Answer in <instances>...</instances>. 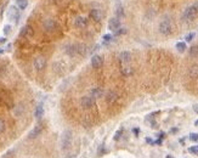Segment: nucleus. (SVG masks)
Listing matches in <instances>:
<instances>
[{"mask_svg": "<svg viewBox=\"0 0 198 158\" xmlns=\"http://www.w3.org/2000/svg\"><path fill=\"white\" fill-rule=\"evenodd\" d=\"M132 131H134V134H135V135L137 136V135H139V133H140V129H139V128H135V129H134Z\"/></svg>", "mask_w": 198, "mask_h": 158, "instance_id": "72a5a7b5", "label": "nucleus"}, {"mask_svg": "<svg viewBox=\"0 0 198 158\" xmlns=\"http://www.w3.org/2000/svg\"><path fill=\"white\" fill-rule=\"evenodd\" d=\"M190 55L191 56H198V45H193L190 49Z\"/></svg>", "mask_w": 198, "mask_h": 158, "instance_id": "b1692460", "label": "nucleus"}, {"mask_svg": "<svg viewBox=\"0 0 198 158\" xmlns=\"http://www.w3.org/2000/svg\"><path fill=\"white\" fill-rule=\"evenodd\" d=\"M146 142H147V144H152V145L154 144V141H152L150 137H147V139H146Z\"/></svg>", "mask_w": 198, "mask_h": 158, "instance_id": "f704fd0d", "label": "nucleus"}, {"mask_svg": "<svg viewBox=\"0 0 198 158\" xmlns=\"http://www.w3.org/2000/svg\"><path fill=\"white\" fill-rule=\"evenodd\" d=\"M102 39H103V44H107V43H109L112 40V35L111 34H105Z\"/></svg>", "mask_w": 198, "mask_h": 158, "instance_id": "cd10ccee", "label": "nucleus"}, {"mask_svg": "<svg viewBox=\"0 0 198 158\" xmlns=\"http://www.w3.org/2000/svg\"><path fill=\"white\" fill-rule=\"evenodd\" d=\"M102 64H103V59H102L100 55H94L93 59H91V66H93L94 68L99 69V68L102 67Z\"/></svg>", "mask_w": 198, "mask_h": 158, "instance_id": "ddd939ff", "label": "nucleus"}, {"mask_svg": "<svg viewBox=\"0 0 198 158\" xmlns=\"http://www.w3.org/2000/svg\"><path fill=\"white\" fill-rule=\"evenodd\" d=\"M117 98H118V95L116 91H109L107 96H106V101H107V103H109V105H112V103H114L116 101H117Z\"/></svg>", "mask_w": 198, "mask_h": 158, "instance_id": "2eb2a0df", "label": "nucleus"}, {"mask_svg": "<svg viewBox=\"0 0 198 158\" xmlns=\"http://www.w3.org/2000/svg\"><path fill=\"white\" fill-rule=\"evenodd\" d=\"M70 141H72V133L69 130H66L62 135V139H61V145H62V148L67 150L69 148L70 146Z\"/></svg>", "mask_w": 198, "mask_h": 158, "instance_id": "39448f33", "label": "nucleus"}, {"mask_svg": "<svg viewBox=\"0 0 198 158\" xmlns=\"http://www.w3.org/2000/svg\"><path fill=\"white\" fill-rule=\"evenodd\" d=\"M197 15H198V2H195L193 5L188 6V7L184 11L182 18H184L185 21H192V20H195V18L197 17Z\"/></svg>", "mask_w": 198, "mask_h": 158, "instance_id": "f257e3e1", "label": "nucleus"}, {"mask_svg": "<svg viewBox=\"0 0 198 158\" xmlns=\"http://www.w3.org/2000/svg\"><path fill=\"white\" fill-rule=\"evenodd\" d=\"M4 43H6V39L5 38H0V44H4Z\"/></svg>", "mask_w": 198, "mask_h": 158, "instance_id": "e433bc0d", "label": "nucleus"}, {"mask_svg": "<svg viewBox=\"0 0 198 158\" xmlns=\"http://www.w3.org/2000/svg\"><path fill=\"white\" fill-rule=\"evenodd\" d=\"M102 95H103V90L101 89V88H93L91 90H90V96H93L94 98H100V97H102Z\"/></svg>", "mask_w": 198, "mask_h": 158, "instance_id": "dca6fc26", "label": "nucleus"}, {"mask_svg": "<svg viewBox=\"0 0 198 158\" xmlns=\"http://www.w3.org/2000/svg\"><path fill=\"white\" fill-rule=\"evenodd\" d=\"M116 13H117V18L123 17V16H124V10H123V7H122V6H118V9H117Z\"/></svg>", "mask_w": 198, "mask_h": 158, "instance_id": "393cba45", "label": "nucleus"}, {"mask_svg": "<svg viewBox=\"0 0 198 158\" xmlns=\"http://www.w3.org/2000/svg\"><path fill=\"white\" fill-rule=\"evenodd\" d=\"M74 26L77 28H85L88 26V20L86 17L84 16H78L75 20H74Z\"/></svg>", "mask_w": 198, "mask_h": 158, "instance_id": "9b49d317", "label": "nucleus"}, {"mask_svg": "<svg viewBox=\"0 0 198 158\" xmlns=\"http://www.w3.org/2000/svg\"><path fill=\"white\" fill-rule=\"evenodd\" d=\"M195 35H196V34H195L193 32H192V33H188V34L185 37V40H186L187 43H190V41H192V40L195 39Z\"/></svg>", "mask_w": 198, "mask_h": 158, "instance_id": "a878e982", "label": "nucleus"}, {"mask_svg": "<svg viewBox=\"0 0 198 158\" xmlns=\"http://www.w3.org/2000/svg\"><path fill=\"white\" fill-rule=\"evenodd\" d=\"M66 52L69 56H74V55H78V49H77V45H68L66 48Z\"/></svg>", "mask_w": 198, "mask_h": 158, "instance_id": "a211bd4d", "label": "nucleus"}, {"mask_svg": "<svg viewBox=\"0 0 198 158\" xmlns=\"http://www.w3.org/2000/svg\"><path fill=\"white\" fill-rule=\"evenodd\" d=\"M43 27H44V29L46 32H49V33H51V32H55L56 31V28H57V25H56V22L52 20V18H48L46 21H44V23H43Z\"/></svg>", "mask_w": 198, "mask_h": 158, "instance_id": "0eeeda50", "label": "nucleus"}, {"mask_svg": "<svg viewBox=\"0 0 198 158\" xmlns=\"http://www.w3.org/2000/svg\"><path fill=\"white\" fill-rule=\"evenodd\" d=\"M41 130H43V126L40 125V124H38V125H35L33 130L29 133V139H35L36 136H39L40 135V133H41Z\"/></svg>", "mask_w": 198, "mask_h": 158, "instance_id": "f3484780", "label": "nucleus"}, {"mask_svg": "<svg viewBox=\"0 0 198 158\" xmlns=\"http://www.w3.org/2000/svg\"><path fill=\"white\" fill-rule=\"evenodd\" d=\"M122 134H123V129H119V130L116 133V135H114V137H113V139H114L116 141H118V140L120 139V135H122Z\"/></svg>", "mask_w": 198, "mask_h": 158, "instance_id": "7c9ffc66", "label": "nucleus"}, {"mask_svg": "<svg viewBox=\"0 0 198 158\" xmlns=\"http://www.w3.org/2000/svg\"><path fill=\"white\" fill-rule=\"evenodd\" d=\"M68 158H70V157H68Z\"/></svg>", "mask_w": 198, "mask_h": 158, "instance_id": "ea45409f", "label": "nucleus"}, {"mask_svg": "<svg viewBox=\"0 0 198 158\" xmlns=\"http://www.w3.org/2000/svg\"><path fill=\"white\" fill-rule=\"evenodd\" d=\"M119 28H120V22H119V20H118L117 17L111 18L109 22H108V29L112 32H117Z\"/></svg>", "mask_w": 198, "mask_h": 158, "instance_id": "f8f14e48", "label": "nucleus"}, {"mask_svg": "<svg viewBox=\"0 0 198 158\" xmlns=\"http://www.w3.org/2000/svg\"><path fill=\"white\" fill-rule=\"evenodd\" d=\"M119 60L122 63H129L131 61V54L129 51H123L119 55Z\"/></svg>", "mask_w": 198, "mask_h": 158, "instance_id": "4468645a", "label": "nucleus"}, {"mask_svg": "<svg viewBox=\"0 0 198 158\" xmlns=\"http://www.w3.org/2000/svg\"><path fill=\"white\" fill-rule=\"evenodd\" d=\"M165 158H174V157H173V156H170V155H168V156H166Z\"/></svg>", "mask_w": 198, "mask_h": 158, "instance_id": "4c0bfd02", "label": "nucleus"}, {"mask_svg": "<svg viewBox=\"0 0 198 158\" xmlns=\"http://www.w3.org/2000/svg\"><path fill=\"white\" fill-rule=\"evenodd\" d=\"M188 75H190V78H192V79L198 78V66H192V67L188 69Z\"/></svg>", "mask_w": 198, "mask_h": 158, "instance_id": "aec40b11", "label": "nucleus"}, {"mask_svg": "<svg viewBox=\"0 0 198 158\" xmlns=\"http://www.w3.org/2000/svg\"><path fill=\"white\" fill-rule=\"evenodd\" d=\"M33 34H34L33 28H32L29 25L23 26L22 29H21V32H20V35H21L22 38H31V37H33Z\"/></svg>", "mask_w": 198, "mask_h": 158, "instance_id": "1a4fd4ad", "label": "nucleus"}, {"mask_svg": "<svg viewBox=\"0 0 198 158\" xmlns=\"http://www.w3.org/2000/svg\"><path fill=\"white\" fill-rule=\"evenodd\" d=\"M90 17H91L94 21L100 22V21L102 20V17H103V12H102L101 9H93V10L90 11Z\"/></svg>", "mask_w": 198, "mask_h": 158, "instance_id": "9d476101", "label": "nucleus"}, {"mask_svg": "<svg viewBox=\"0 0 198 158\" xmlns=\"http://www.w3.org/2000/svg\"><path fill=\"white\" fill-rule=\"evenodd\" d=\"M0 101H1V103L4 106H6L9 108H11L13 106V101H12L11 95L9 94V93H6V91H4V93L0 94Z\"/></svg>", "mask_w": 198, "mask_h": 158, "instance_id": "20e7f679", "label": "nucleus"}, {"mask_svg": "<svg viewBox=\"0 0 198 158\" xmlns=\"http://www.w3.org/2000/svg\"><path fill=\"white\" fill-rule=\"evenodd\" d=\"M134 73V69L130 66H122V74L125 75V77H129V75H132Z\"/></svg>", "mask_w": 198, "mask_h": 158, "instance_id": "6ab92c4d", "label": "nucleus"}, {"mask_svg": "<svg viewBox=\"0 0 198 158\" xmlns=\"http://www.w3.org/2000/svg\"><path fill=\"white\" fill-rule=\"evenodd\" d=\"M195 125L198 126V121H196V122H195Z\"/></svg>", "mask_w": 198, "mask_h": 158, "instance_id": "58836bf2", "label": "nucleus"}, {"mask_svg": "<svg viewBox=\"0 0 198 158\" xmlns=\"http://www.w3.org/2000/svg\"><path fill=\"white\" fill-rule=\"evenodd\" d=\"M43 114H44V108H43L41 105H39V106L35 108V117H36V118H41Z\"/></svg>", "mask_w": 198, "mask_h": 158, "instance_id": "5701e85b", "label": "nucleus"}, {"mask_svg": "<svg viewBox=\"0 0 198 158\" xmlns=\"http://www.w3.org/2000/svg\"><path fill=\"white\" fill-rule=\"evenodd\" d=\"M188 152L190 153H193V155H198V146H192L188 148Z\"/></svg>", "mask_w": 198, "mask_h": 158, "instance_id": "c756f323", "label": "nucleus"}, {"mask_svg": "<svg viewBox=\"0 0 198 158\" xmlns=\"http://www.w3.org/2000/svg\"><path fill=\"white\" fill-rule=\"evenodd\" d=\"M116 33H117L118 35H120V34H125V33H127V29H125V28H119Z\"/></svg>", "mask_w": 198, "mask_h": 158, "instance_id": "473e14b6", "label": "nucleus"}, {"mask_svg": "<svg viewBox=\"0 0 198 158\" xmlns=\"http://www.w3.org/2000/svg\"><path fill=\"white\" fill-rule=\"evenodd\" d=\"M7 17L17 23V22H18V18H20V10H18L16 6H11V7L7 10Z\"/></svg>", "mask_w": 198, "mask_h": 158, "instance_id": "423d86ee", "label": "nucleus"}, {"mask_svg": "<svg viewBox=\"0 0 198 158\" xmlns=\"http://www.w3.org/2000/svg\"><path fill=\"white\" fill-rule=\"evenodd\" d=\"M186 49H187L186 41H179V43H176V50H177L179 52H185Z\"/></svg>", "mask_w": 198, "mask_h": 158, "instance_id": "412c9836", "label": "nucleus"}, {"mask_svg": "<svg viewBox=\"0 0 198 158\" xmlns=\"http://www.w3.org/2000/svg\"><path fill=\"white\" fill-rule=\"evenodd\" d=\"M190 140H191V141H195V142L198 141V134L197 133H191V134H190Z\"/></svg>", "mask_w": 198, "mask_h": 158, "instance_id": "c85d7f7f", "label": "nucleus"}, {"mask_svg": "<svg viewBox=\"0 0 198 158\" xmlns=\"http://www.w3.org/2000/svg\"><path fill=\"white\" fill-rule=\"evenodd\" d=\"M159 32L163 35H170L173 33V25H171L170 18L165 17L164 20L161 21V23H159Z\"/></svg>", "mask_w": 198, "mask_h": 158, "instance_id": "f03ea898", "label": "nucleus"}, {"mask_svg": "<svg viewBox=\"0 0 198 158\" xmlns=\"http://www.w3.org/2000/svg\"><path fill=\"white\" fill-rule=\"evenodd\" d=\"M80 105H82L83 108L89 110L95 105V98L93 96H83L80 98Z\"/></svg>", "mask_w": 198, "mask_h": 158, "instance_id": "7ed1b4c3", "label": "nucleus"}, {"mask_svg": "<svg viewBox=\"0 0 198 158\" xmlns=\"http://www.w3.org/2000/svg\"><path fill=\"white\" fill-rule=\"evenodd\" d=\"M10 32H11V26H9V25H7V26H5V27H4V33H5L6 35H7V34H10Z\"/></svg>", "mask_w": 198, "mask_h": 158, "instance_id": "2f4dec72", "label": "nucleus"}, {"mask_svg": "<svg viewBox=\"0 0 198 158\" xmlns=\"http://www.w3.org/2000/svg\"><path fill=\"white\" fill-rule=\"evenodd\" d=\"M33 66L36 71H43L46 67V60L43 56H38L36 59H34Z\"/></svg>", "mask_w": 198, "mask_h": 158, "instance_id": "6e6552de", "label": "nucleus"}, {"mask_svg": "<svg viewBox=\"0 0 198 158\" xmlns=\"http://www.w3.org/2000/svg\"><path fill=\"white\" fill-rule=\"evenodd\" d=\"M5 129H6V123L2 118H0V134H2L5 131Z\"/></svg>", "mask_w": 198, "mask_h": 158, "instance_id": "bb28decb", "label": "nucleus"}, {"mask_svg": "<svg viewBox=\"0 0 198 158\" xmlns=\"http://www.w3.org/2000/svg\"><path fill=\"white\" fill-rule=\"evenodd\" d=\"M16 4L21 10H25L28 6V0H16Z\"/></svg>", "mask_w": 198, "mask_h": 158, "instance_id": "4be33fe9", "label": "nucleus"}, {"mask_svg": "<svg viewBox=\"0 0 198 158\" xmlns=\"http://www.w3.org/2000/svg\"><path fill=\"white\" fill-rule=\"evenodd\" d=\"M193 111H195L196 113H198V105H193Z\"/></svg>", "mask_w": 198, "mask_h": 158, "instance_id": "c9c22d12", "label": "nucleus"}]
</instances>
